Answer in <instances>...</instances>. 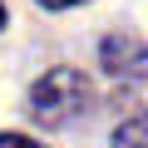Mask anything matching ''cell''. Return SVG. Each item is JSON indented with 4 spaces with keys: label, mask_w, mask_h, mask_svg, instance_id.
<instances>
[{
    "label": "cell",
    "mask_w": 148,
    "mask_h": 148,
    "mask_svg": "<svg viewBox=\"0 0 148 148\" xmlns=\"http://www.w3.org/2000/svg\"><path fill=\"white\" fill-rule=\"evenodd\" d=\"M89 104H94V89H89V79L79 69H49L30 89V114L40 123H49V128H64L74 119H84Z\"/></svg>",
    "instance_id": "cell-1"
},
{
    "label": "cell",
    "mask_w": 148,
    "mask_h": 148,
    "mask_svg": "<svg viewBox=\"0 0 148 148\" xmlns=\"http://www.w3.org/2000/svg\"><path fill=\"white\" fill-rule=\"evenodd\" d=\"M99 64L114 79H148V45L133 35H104L99 40Z\"/></svg>",
    "instance_id": "cell-2"
},
{
    "label": "cell",
    "mask_w": 148,
    "mask_h": 148,
    "mask_svg": "<svg viewBox=\"0 0 148 148\" xmlns=\"http://www.w3.org/2000/svg\"><path fill=\"white\" fill-rule=\"evenodd\" d=\"M114 148H148V114L119 123V128H114Z\"/></svg>",
    "instance_id": "cell-3"
},
{
    "label": "cell",
    "mask_w": 148,
    "mask_h": 148,
    "mask_svg": "<svg viewBox=\"0 0 148 148\" xmlns=\"http://www.w3.org/2000/svg\"><path fill=\"white\" fill-rule=\"evenodd\" d=\"M0 148H40V143L25 138V133H0Z\"/></svg>",
    "instance_id": "cell-4"
},
{
    "label": "cell",
    "mask_w": 148,
    "mask_h": 148,
    "mask_svg": "<svg viewBox=\"0 0 148 148\" xmlns=\"http://www.w3.org/2000/svg\"><path fill=\"white\" fill-rule=\"evenodd\" d=\"M45 10H69V5H84V0H40Z\"/></svg>",
    "instance_id": "cell-5"
},
{
    "label": "cell",
    "mask_w": 148,
    "mask_h": 148,
    "mask_svg": "<svg viewBox=\"0 0 148 148\" xmlns=\"http://www.w3.org/2000/svg\"><path fill=\"white\" fill-rule=\"evenodd\" d=\"M0 30H5V5H0Z\"/></svg>",
    "instance_id": "cell-6"
}]
</instances>
